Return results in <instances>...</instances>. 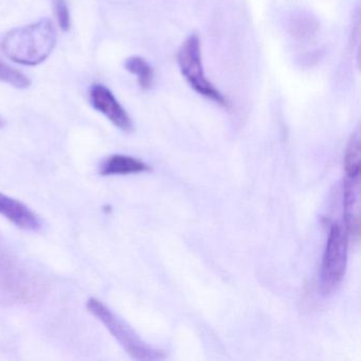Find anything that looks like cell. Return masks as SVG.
<instances>
[{
	"label": "cell",
	"mask_w": 361,
	"mask_h": 361,
	"mask_svg": "<svg viewBox=\"0 0 361 361\" xmlns=\"http://www.w3.org/2000/svg\"><path fill=\"white\" fill-rule=\"evenodd\" d=\"M56 45V32L50 20L10 31L4 37L1 49L8 59L25 66L45 62Z\"/></svg>",
	"instance_id": "1"
},
{
	"label": "cell",
	"mask_w": 361,
	"mask_h": 361,
	"mask_svg": "<svg viewBox=\"0 0 361 361\" xmlns=\"http://www.w3.org/2000/svg\"><path fill=\"white\" fill-rule=\"evenodd\" d=\"M88 312L103 323L107 331L119 342L126 352L136 360H155L164 358L160 350L145 343L123 319L120 318L102 301L90 298L86 303Z\"/></svg>",
	"instance_id": "2"
},
{
	"label": "cell",
	"mask_w": 361,
	"mask_h": 361,
	"mask_svg": "<svg viewBox=\"0 0 361 361\" xmlns=\"http://www.w3.org/2000/svg\"><path fill=\"white\" fill-rule=\"evenodd\" d=\"M177 62L181 75L194 92L221 106H228L227 99L214 87L204 73L202 47L197 35H190L183 42L177 54Z\"/></svg>",
	"instance_id": "3"
},
{
	"label": "cell",
	"mask_w": 361,
	"mask_h": 361,
	"mask_svg": "<svg viewBox=\"0 0 361 361\" xmlns=\"http://www.w3.org/2000/svg\"><path fill=\"white\" fill-rule=\"evenodd\" d=\"M348 246V231L339 224H334L327 238L321 271V280L325 293H333L345 276Z\"/></svg>",
	"instance_id": "4"
},
{
	"label": "cell",
	"mask_w": 361,
	"mask_h": 361,
	"mask_svg": "<svg viewBox=\"0 0 361 361\" xmlns=\"http://www.w3.org/2000/svg\"><path fill=\"white\" fill-rule=\"evenodd\" d=\"M90 99L92 107L104 115L114 126L123 132H132L134 128L132 119L106 86L101 84L92 85L90 88Z\"/></svg>",
	"instance_id": "5"
},
{
	"label": "cell",
	"mask_w": 361,
	"mask_h": 361,
	"mask_svg": "<svg viewBox=\"0 0 361 361\" xmlns=\"http://www.w3.org/2000/svg\"><path fill=\"white\" fill-rule=\"evenodd\" d=\"M0 214L16 227L27 231H39L42 228V221L37 213L20 200L3 193H0Z\"/></svg>",
	"instance_id": "6"
},
{
	"label": "cell",
	"mask_w": 361,
	"mask_h": 361,
	"mask_svg": "<svg viewBox=\"0 0 361 361\" xmlns=\"http://www.w3.org/2000/svg\"><path fill=\"white\" fill-rule=\"evenodd\" d=\"M343 213L348 235L358 238L360 229V181L359 176L348 177L344 185Z\"/></svg>",
	"instance_id": "7"
},
{
	"label": "cell",
	"mask_w": 361,
	"mask_h": 361,
	"mask_svg": "<svg viewBox=\"0 0 361 361\" xmlns=\"http://www.w3.org/2000/svg\"><path fill=\"white\" fill-rule=\"evenodd\" d=\"M151 171L141 160L126 155H113L104 160L100 166L102 176H115V175H130L145 173Z\"/></svg>",
	"instance_id": "8"
},
{
	"label": "cell",
	"mask_w": 361,
	"mask_h": 361,
	"mask_svg": "<svg viewBox=\"0 0 361 361\" xmlns=\"http://www.w3.org/2000/svg\"><path fill=\"white\" fill-rule=\"evenodd\" d=\"M126 71L136 77L139 86L143 90H149L154 83V69L151 65L140 56H130L124 64Z\"/></svg>",
	"instance_id": "9"
},
{
	"label": "cell",
	"mask_w": 361,
	"mask_h": 361,
	"mask_svg": "<svg viewBox=\"0 0 361 361\" xmlns=\"http://www.w3.org/2000/svg\"><path fill=\"white\" fill-rule=\"evenodd\" d=\"M360 132L357 130L350 137L344 154V166L348 177L360 175Z\"/></svg>",
	"instance_id": "10"
},
{
	"label": "cell",
	"mask_w": 361,
	"mask_h": 361,
	"mask_svg": "<svg viewBox=\"0 0 361 361\" xmlns=\"http://www.w3.org/2000/svg\"><path fill=\"white\" fill-rule=\"evenodd\" d=\"M0 81L20 90H26L30 86L31 81L26 75L0 62Z\"/></svg>",
	"instance_id": "11"
},
{
	"label": "cell",
	"mask_w": 361,
	"mask_h": 361,
	"mask_svg": "<svg viewBox=\"0 0 361 361\" xmlns=\"http://www.w3.org/2000/svg\"><path fill=\"white\" fill-rule=\"evenodd\" d=\"M54 12L61 29L68 31L71 28V14L64 0H54Z\"/></svg>",
	"instance_id": "12"
},
{
	"label": "cell",
	"mask_w": 361,
	"mask_h": 361,
	"mask_svg": "<svg viewBox=\"0 0 361 361\" xmlns=\"http://www.w3.org/2000/svg\"><path fill=\"white\" fill-rule=\"evenodd\" d=\"M5 126V122H4L3 120L0 119V128H1V126Z\"/></svg>",
	"instance_id": "13"
}]
</instances>
